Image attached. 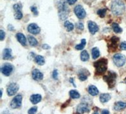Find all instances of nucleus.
Masks as SVG:
<instances>
[{"instance_id": "33", "label": "nucleus", "mask_w": 126, "mask_h": 114, "mask_svg": "<svg viewBox=\"0 0 126 114\" xmlns=\"http://www.w3.org/2000/svg\"><path fill=\"white\" fill-rule=\"evenodd\" d=\"M5 37V33L3 30H0V40L1 41H3Z\"/></svg>"}, {"instance_id": "11", "label": "nucleus", "mask_w": 126, "mask_h": 114, "mask_svg": "<svg viewBox=\"0 0 126 114\" xmlns=\"http://www.w3.org/2000/svg\"><path fill=\"white\" fill-rule=\"evenodd\" d=\"M77 113L79 114H83L85 112H90V108L86 103H81L77 107Z\"/></svg>"}, {"instance_id": "9", "label": "nucleus", "mask_w": 126, "mask_h": 114, "mask_svg": "<svg viewBox=\"0 0 126 114\" xmlns=\"http://www.w3.org/2000/svg\"><path fill=\"white\" fill-rule=\"evenodd\" d=\"M13 70V67L10 63H5L1 68L2 73L5 76H9L11 75Z\"/></svg>"}, {"instance_id": "12", "label": "nucleus", "mask_w": 126, "mask_h": 114, "mask_svg": "<svg viewBox=\"0 0 126 114\" xmlns=\"http://www.w3.org/2000/svg\"><path fill=\"white\" fill-rule=\"evenodd\" d=\"M28 31L33 34H37L40 32V28L35 23H32L28 26Z\"/></svg>"}, {"instance_id": "26", "label": "nucleus", "mask_w": 126, "mask_h": 114, "mask_svg": "<svg viewBox=\"0 0 126 114\" xmlns=\"http://www.w3.org/2000/svg\"><path fill=\"white\" fill-rule=\"evenodd\" d=\"M64 27L66 28L67 32H71L74 29V25L72 23L69 22V21H66L64 23Z\"/></svg>"}, {"instance_id": "30", "label": "nucleus", "mask_w": 126, "mask_h": 114, "mask_svg": "<svg viewBox=\"0 0 126 114\" xmlns=\"http://www.w3.org/2000/svg\"><path fill=\"white\" fill-rule=\"evenodd\" d=\"M107 10L106 9H101V10H99L97 11V14H98L99 16H100L101 18H104L105 16V14H106Z\"/></svg>"}, {"instance_id": "27", "label": "nucleus", "mask_w": 126, "mask_h": 114, "mask_svg": "<svg viewBox=\"0 0 126 114\" xmlns=\"http://www.w3.org/2000/svg\"><path fill=\"white\" fill-rule=\"evenodd\" d=\"M92 55L93 59L97 58L98 57L100 56V51L97 48H93L92 50Z\"/></svg>"}, {"instance_id": "13", "label": "nucleus", "mask_w": 126, "mask_h": 114, "mask_svg": "<svg viewBox=\"0 0 126 114\" xmlns=\"http://www.w3.org/2000/svg\"><path fill=\"white\" fill-rule=\"evenodd\" d=\"M32 78L34 79L35 80H42L43 79V74L42 72H40V70H39L38 69H35L32 71Z\"/></svg>"}, {"instance_id": "17", "label": "nucleus", "mask_w": 126, "mask_h": 114, "mask_svg": "<svg viewBox=\"0 0 126 114\" xmlns=\"http://www.w3.org/2000/svg\"><path fill=\"white\" fill-rule=\"evenodd\" d=\"M16 38H17L18 41L20 42L21 44L23 46L27 45V39L26 37L24 36V34H22L21 33H18L16 34Z\"/></svg>"}, {"instance_id": "19", "label": "nucleus", "mask_w": 126, "mask_h": 114, "mask_svg": "<svg viewBox=\"0 0 126 114\" xmlns=\"http://www.w3.org/2000/svg\"><path fill=\"white\" fill-rule=\"evenodd\" d=\"M88 91L89 93L92 96H96L98 94L99 91L98 90V89L96 88L95 86L94 85H90L88 87Z\"/></svg>"}, {"instance_id": "22", "label": "nucleus", "mask_w": 126, "mask_h": 114, "mask_svg": "<svg viewBox=\"0 0 126 114\" xmlns=\"http://www.w3.org/2000/svg\"><path fill=\"white\" fill-rule=\"evenodd\" d=\"M35 61L39 65H43L45 63V60L42 56L37 55L35 57Z\"/></svg>"}, {"instance_id": "4", "label": "nucleus", "mask_w": 126, "mask_h": 114, "mask_svg": "<svg viewBox=\"0 0 126 114\" xmlns=\"http://www.w3.org/2000/svg\"><path fill=\"white\" fill-rule=\"evenodd\" d=\"M113 63L117 67H121L124 65L126 61V57L120 53H117L113 57Z\"/></svg>"}, {"instance_id": "1", "label": "nucleus", "mask_w": 126, "mask_h": 114, "mask_svg": "<svg viewBox=\"0 0 126 114\" xmlns=\"http://www.w3.org/2000/svg\"><path fill=\"white\" fill-rule=\"evenodd\" d=\"M126 10L125 4L120 0H115L111 4V10L115 15H121Z\"/></svg>"}, {"instance_id": "3", "label": "nucleus", "mask_w": 126, "mask_h": 114, "mask_svg": "<svg viewBox=\"0 0 126 114\" xmlns=\"http://www.w3.org/2000/svg\"><path fill=\"white\" fill-rule=\"evenodd\" d=\"M96 70L98 73H104L107 68V60L102 58L94 63Z\"/></svg>"}, {"instance_id": "23", "label": "nucleus", "mask_w": 126, "mask_h": 114, "mask_svg": "<svg viewBox=\"0 0 126 114\" xmlns=\"http://www.w3.org/2000/svg\"><path fill=\"white\" fill-rule=\"evenodd\" d=\"M69 95L73 99H78L80 97V94L79 93L78 91L75 90H72L69 91Z\"/></svg>"}, {"instance_id": "32", "label": "nucleus", "mask_w": 126, "mask_h": 114, "mask_svg": "<svg viewBox=\"0 0 126 114\" xmlns=\"http://www.w3.org/2000/svg\"><path fill=\"white\" fill-rule=\"evenodd\" d=\"M31 11L33 12V13L35 14V15H38V13H38L37 8L36 7H35V6H32Z\"/></svg>"}, {"instance_id": "28", "label": "nucleus", "mask_w": 126, "mask_h": 114, "mask_svg": "<svg viewBox=\"0 0 126 114\" xmlns=\"http://www.w3.org/2000/svg\"><path fill=\"white\" fill-rule=\"evenodd\" d=\"M112 28H113V32L116 33H121L122 32V29L119 26V24L116 23H113L112 24Z\"/></svg>"}, {"instance_id": "37", "label": "nucleus", "mask_w": 126, "mask_h": 114, "mask_svg": "<svg viewBox=\"0 0 126 114\" xmlns=\"http://www.w3.org/2000/svg\"><path fill=\"white\" fill-rule=\"evenodd\" d=\"M66 1L67 2V3L71 5L72 4H74L76 1H77V0H66Z\"/></svg>"}, {"instance_id": "21", "label": "nucleus", "mask_w": 126, "mask_h": 114, "mask_svg": "<svg viewBox=\"0 0 126 114\" xmlns=\"http://www.w3.org/2000/svg\"><path fill=\"white\" fill-rule=\"evenodd\" d=\"M86 70H81V71H79L78 74V77H79V79L81 80V81H85L88 78V75L86 74L87 72H86Z\"/></svg>"}, {"instance_id": "34", "label": "nucleus", "mask_w": 126, "mask_h": 114, "mask_svg": "<svg viewBox=\"0 0 126 114\" xmlns=\"http://www.w3.org/2000/svg\"><path fill=\"white\" fill-rule=\"evenodd\" d=\"M120 48L122 50H126V42L124 41L120 43Z\"/></svg>"}, {"instance_id": "16", "label": "nucleus", "mask_w": 126, "mask_h": 114, "mask_svg": "<svg viewBox=\"0 0 126 114\" xmlns=\"http://www.w3.org/2000/svg\"><path fill=\"white\" fill-rule=\"evenodd\" d=\"M30 102L33 104H37L38 103L40 102L42 100V96L39 94H34L30 97Z\"/></svg>"}, {"instance_id": "14", "label": "nucleus", "mask_w": 126, "mask_h": 114, "mask_svg": "<svg viewBox=\"0 0 126 114\" xmlns=\"http://www.w3.org/2000/svg\"><path fill=\"white\" fill-rule=\"evenodd\" d=\"M88 29L89 31L92 34H94L98 31L99 28L98 26L93 22H88Z\"/></svg>"}, {"instance_id": "5", "label": "nucleus", "mask_w": 126, "mask_h": 114, "mask_svg": "<svg viewBox=\"0 0 126 114\" xmlns=\"http://www.w3.org/2000/svg\"><path fill=\"white\" fill-rule=\"evenodd\" d=\"M22 96L21 95H17L13 98V100L11 102L10 107L13 109L20 108L22 106Z\"/></svg>"}, {"instance_id": "25", "label": "nucleus", "mask_w": 126, "mask_h": 114, "mask_svg": "<svg viewBox=\"0 0 126 114\" xmlns=\"http://www.w3.org/2000/svg\"><path fill=\"white\" fill-rule=\"evenodd\" d=\"M81 60L83 61H88L89 60V58H90V56H89L88 53L87 52V51L86 50H84L81 53Z\"/></svg>"}, {"instance_id": "20", "label": "nucleus", "mask_w": 126, "mask_h": 114, "mask_svg": "<svg viewBox=\"0 0 126 114\" xmlns=\"http://www.w3.org/2000/svg\"><path fill=\"white\" fill-rule=\"evenodd\" d=\"M111 99V95L109 93H102L100 96V100L102 103L108 102Z\"/></svg>"}, {"instance_id": "36", "label": "nucleus", "mask_w": 126, "mask_h": 114, "mask_svg": "<svg viewBox=\"0 0 126 114\" xmlns=\"http://www.w3.org/2000/svg\"><path fill=\"white\" fill-rule=\"evenodd\" d=\"M52 77L54 79H57V77H58V72H57V70H54L53 72V74H52Z\"/></svg>"}, {"instance_id": "15", "label": "nucleus", "mask_w": 126, "mask_h": 114, "mask_svg": "<svg viewBox=\"0 0 126 114\" xmlns=\"http://www.w3.org/2000/svg\"><path fill=\"white\" fill-rule=\"evenodd\" d=\"M126 108V102H118L114 105V110L116 111H121Z\"/></svg>"}, {"instance_id": "42", "label": "nucleus", "mask_w": 126, "mask_h": 114, "mask_svg": "<svg viewBox=\"0 0 126 114\" xmlns=\"http://www.w3.org/2000/svg\"><path fill=\"white\" fill-rule=\"evenodd\" d=\"M124 81H125V82H126V79H125Z\"/></svg>"}, {"instance_id": "2", "label": "nucleus", "mask_w": 126, "mask_h": 114, "mask_svg": "<svg viewBox=\"0 0 126 114\" xmlns=\"http://www.w3.org/2000/svg\"><path fill=\"white\" fill-rule=\"evenodd\" d=\"M58 10H59V15L62 20H64L67 18L69 13V10L66 3L64 0H61L58 4Z\"/></svg>"}, {"instance_id": "6", "label": "nucleus", "mask_w": 126, "mask_h": 114, "mask_svg": "<svg viewBox=\"0 0 126 114\" xmlns=\"http://www.w3.org/2000/svg\"><path fill=\"white\" fill-rule=\"evenodd\" d=\"M116 77V73H115L113 71H110V73H109V74L108 75L105 76L104 80L106 82H107L109 87L110 88H112V87L115 85V81Z\"/></svg>"}, {"instance_id": "8", "label": "nucleus", "mask_w": 126, "mask_h": 114, "mask_svg": "<svg viewBox=\"0 0 126 114\" xmlns=\"http://www.w3.org/2000/svg\"><path fill=\"white\" fill-rule=\"evenodd\" d=\"M74 11H75V14L76 15L78 18L83 19L86 16V13L85 11V9L81 5H77L74 9Z\"/></svg>"}, {"instance_id": "7", "label": "nucleus", "mask_w": 126, "mask_h": 114, "mask_svg": "<svg viewBox=\"0 0 126 114\" xmlns=\"http://www.w3.org/2000/svg\"><path fill=\"white\" fill-rule=\"evenodd\" d=\"M19 90V86L16 83H11L7 88V94L8 96H13L17 93Z\"/></svg>"}, {"instance_id": "29", "label": "nucleus", "mask_w": 126, "mask_h": 114, "mask_svg": "<svg viewBox=\"0 0 126 114\" xmlns=\"http://www.w3.org/2000/svg\"><path fill=\"white\" fill-rule=\"evenodd\" d=\"M86 41L85 39H82L81 41V43L79 45H77L75 46L76 50H83L85 47V46L86 45Z\"/></svg>"}, {"instance_id": "31", "label": "nucleus", "mask_w": 126, "mask_h": 114, "mask_svg": "<svg viewBox=\"0 0 126 114\" xmlns=\"http://www.w3.org/2000/svg\"><path fill=\"white\" fill-rule=\"evenodd\" d=\"M37 111V107H33L30 108L28 111L29 114H35L36 112Z\"/></svg>"}, {"instance_id": "38", "label": "nucleus", "mask_w": 126, "mask_h": 114, "mask_svg": "<svg viewBox=\"0 0 126 114\" xmlns=\"http://www.w3.org/2000/svg\"><path fill=\"white\" fill-rule=\"evenodd\" d=\"M42 48H43L44 49H46V50H47V49H49L50 48V46H49L48 45H44L43 46H42Z\"/></svg>"}, {"instance_id": "40", "label": "nucleus", "mask_w": 126, "mask_h": 114, "mask_svg": "<svg viewBox=\"0 0 126 114\" xmlns=\"http://www.w3.org/2000/svg\"><path fill=\"white\" fill-rule=\"evenodd\" d=\"M70 81L72 83H73V85L75 86V87H76V85H75V83H74V81H73V79H70Z\"/></svg>"}, {"instance_id": "18", "label": "nucleus", "mask_w": 126, "mask_h": 114, "mask_svg": "<svg viewBox=\"0 0 126 114\" xmlns=\"http://www.w3.org/2000/svg\"><path fill=\"white\" fill-rule=\"evenodd\" d=\"M12 58V50L10 48L4 49L3 53V58L4 60H9Z\"/></svg>"}, {"instance_id": "39", "label": "nucleus", "mask_w": 126, "mask_h": 114, "mask_svg": "<svg viewBox=\"0 0 126 114\" xmlns=\"http://www.w3.org/2000/svg\"><path fill=\"white\" fill-rule=\"evenodd\" d=\"M102 114H110V112H109V110H103V111L102 112Z\"/></svg>"}, {"instance_id": "10", "label": "nucleus", "mask_w": 126, "mask_h": 114, "mask_svg": "<svg viewBox=\"0 0 126 114\" xmlns=\"http://www.w3.org/2000/svg\"><path fill=\"white\" fill-rule=\"evenodd\" d=\"M13 9L15 11V18L16 20H21L23 17V14L22 13V5L19 3L13 5Z\"/></svg>"}, {"instance_id": "24", "label": "nucleus", "mask_w": 126, "mask_h": 114, "mask_svg": "<svg viewBox=\"0 0 126 114\" xmlns=\"http://www.w3.org/2000/svg\"><path fill=\"white\" fill-rule=\"evenodd\" d=\"M28 40H29V43H30V45L31 46H37L38 45L37 40H36L35 38H34L32 36H28Z\"/></svg>"}, {"instance_id": "41", "label": "nucleus", "mask_w": 126, "mask_h": 114, "mask_svg": "<svg viewBox=\"0 0 126 114\" xmlns=\"http://www.w3.org/2000/svg\"><path fill=\"white\" fill-rule=\"evenodd\" d=\"M3 114H9V113H7V112H4L3 113Z\"/></svg>"}, {"instance_id": "35", "label": "nucleus", "mask_w": 126, "mask_h": 114, "mask_svg": "<svg viewBox=\"0 0 126 114\" xmlns=\"http://www.w3.org/2000/svg\"><path fill=\"white\" fill-rule=\"evenodd\" d=\"M76 27L79 30H83L84 29V25L82 23H78L76 24Z\"/></svg>"}]
</instances>
